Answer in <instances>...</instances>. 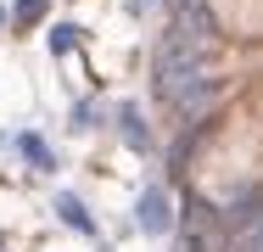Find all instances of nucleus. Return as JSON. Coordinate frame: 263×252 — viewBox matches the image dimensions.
<instances>
[{"mask_svg": "<svg viewBox=\"0 0 263 252\" xmlns=\"http://www.w3.org/2000/svg\"><path fill=\"white\" fill-rule=\"evenodd\" d=\"M112 123H118V135L129 140V151H140V157L152 151V129H146L140 106H129V101H123V106H112Z\"/></svg>", "mask_w": 263, "mask_h": 252, "instance_id": "obj_4", "label": "nucleus"}, {"mask_svg": "<svg viewBox=\"0 0 263 252\" xmlns=\"http://www.w3.org/2000/svg\"><path fill=\"white\" fill-rule=\"evenodd\" d=\"M202 79H213L208 56H191V50H157V101H174L185 96L191 84H202Z\"/></svg>", "mask_w": 263, "mask_h": 252, "instance_id": "obj_1", "label": "nucleus"}, {"mask_svg": "<svg viewBox=\"0 0 263 252\" xmlns=\"http://www.w3.org/2000/svg\"><path fill=\"white\" fill-rule=\"evenodd\" d=\"M135 224L146 230V236H174V202L162 185H146L140 202H135Z\"/></svg>", "mask_w": 263, "mask_h": 252, "instance_id": "obj_2", "label": "nucleus"}, {"mask_svg": "<svg viewBox=\"0 0 263 252\" xmlns=\"http://www.w3.org/2000/svg\"><path fill=\"white\" fill-rule=\"evenodd\" d=\"M17 151H23V163H28V168H40V174H51V168H56L51 140H40V135H23V140H17Z\"/></svg>", "mask_w": 263, "mask_h": 252, "instance_id": "obj_6", "label": "nucleus"}, {"mask_svg": "<svg viewBox=\"0 0 263 252\" xmlns=\"http://www.w3.org/2000/svg\"><path fill=\"white\" fill-rule=\"evenodd\" d=\"M230 252H263V213L252 219V224L235 230V247H230Z\"/></svg>", "mask_w": 263, "mask_h": 252, "instance_id": "obj_8", "label": "nucleus"}, {"mask_svg": "<svg viewBox=\"0 0 263 252\" xmlns=\"http://www.w3.org/2000/svg\"><path fill=\"white\" fill-rule=\"evenodd\" d=\"M67 123H73V129H79V135H84V129H96V123H101V106H96V101H79V106H73V118H67Z\"/></svg>", "mask_w": 263, "mask_h": 252, "instance_id": "obj_9", "label": "nucleus"}, {"mask_svg": "<svg viewBox=\"0 0 263 252\" xmlns=\"http://www.w3.org/2000/svg\"><path fill=\"white\" fill-rule=\"evenodd\" d=\"M6 23H11V11H6V6H0V28H6Z\"/></svg>", "mask_w": 263, "mask_h": 252, "instance_id": "obj_11", "label": "nucleus"}, {"mask_svg": "<svg viewBox=\"0 0 263 252\" xmlns=\"http://www.w3.org/2000/svg\"><path fill=\"white\" fill-rule=\"evenodd\" d=\"M56 219H62L67 230H79V236H96V219H90V207H84L79 196H67V191L56 196Z\"/></svg>", "mask_w": 263, "mask_h": 252, "instance_id": "obj_5", "label": "nucleus"}, {"mask_svg": "<svg viewBox=\"0 0 263 252\" xmlns=\"http://www.w3.org/2000/svg\"><path fill=\"white\" fill-rule=\"evenodd\" d=\"M45 11H51V0H17V6H11V23H17V28H40Z\"/></svg>", "mask_w": 263, "mask_h": 252, "instance_id": "obj_7", "label": "nucleus"}, {"mask_svg": "<svg viewBox=\"0 0 263 252\" xmlns=\"http://www.w3.org/2000/svg\"><path fill=\"white\" fill-rule=\"evenodd\" d=\"M73 45H79V28H73V23H62V28H51V50H56V56H67Z\"/></svg>", "mask_w": 263, "mask_h": 252, "instance_id": "obj_10", "label": "nucleus"}, {"mask_svg": "<svg viewBox=\"0 0 263 252\" xmlns=\"http://www.w3.org/2000/svg\"><path fill=\"white\" fill-rule=\"evenodd\" d=\"M213 101H218V79H202V84H191L185 96L174 101V118L191 129V123H202V118H208V106H213Z\"/></svg>", "mask_w": 263, "mask_h": 252, "instance_id": "obj_3", "label": "nucleus"}]
</instances>
